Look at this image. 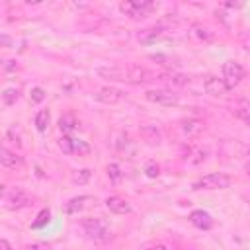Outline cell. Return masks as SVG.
Returning <instances> with one entry per match:
<instances>
[{"mask_svg":"<svg viewBox=\"0 0 250 250\" xmlns=\"http://www.w3.org/2000/svg\"><path fill=\"white\" fill-rule=\"evenodd\" d=\"M82 229L88 234V238H92L94 242H107L111 238V230L107 227V223L100 217H88L82 221Z\"/></svg>","mask_w":250,"mask_h":250,"instance_id":"obj_1","label":"cell"},{"mask_svg":"<svg viewBox=\"0 0 250 250\" xmlns=\"http://www.w3.org/2000/svg\"><path fill=\"white\" fill-rule=\"evenodd\" d=\"M230 186V178L223 172H211L199 180H195L191 184V189L199 191V189H225Z\"/></svg>","mask_w":250,"mask_h":250,"instance_id":"obj_2","label":"cell"},{"mask_svg":"<svg viewBox=\"0 0 250 250\" xmlns=\"http://www.w3.org/2000/svg\"><path fill=\"white\" fill-rule=\"evenodd\" d=\"M154 8H156V4L154 2H148V0H129V2H121L119 4V10L125 16L133 18V20H139V18L148 16Z\"/></svg>","mask_w":250,"mask_h":250,"instance_id":"obj_3","label":"cell"},{"mask_svg":"<svg viewBox=\"0 0 250 250\" xmlns=\"http://www.w3.org/2000/svg\"><path fill=\"white\" fill-rule=\"evenodd\" d=\"M59 148L64 154H76V156H86V154L92 152V146L86 141L74 139V137H68V135H62L59 139Z\"/></svg>","mask_w":250,"mask_h":250,"instance_id":"obj_4","label":"cell"},{"mask_svg":"<svg viewBox=\"0 0 250 250\" xmlns=\"http://www.w3.org/2000/svg\"><path fill=\"white\" fill-rule=\"evenodd\" d=\"M244 78V68L240 62L234 61H227L223 64V80L227 82L229 88H234L236 84H240V80Z\"/></svg>","mask_w":250,"mask_h":250,"instance_id":"obj_5","label":"cell"},{"mask_svg":"<svg viewBox=\"0 0 250 250\" xmlns=\"http://www.w3.org/2000/svg\"><path fill=\"white\" fill-rule=\"evenodd\" d=\"M145 98L152 104H158V105H176L180 102L178 94H174L172 90H164V88H156V90H146Z\"/></svg>","mask_w":250,"mask_h":250,"instance_id":"obj_6","label":"cell"},{"mask_svg":"<svg viewBox=\"0 0 250 250\" xmlns=\"http://www.w3.org/2000/svg\"><path fill=\"white\" fill-rule=\"evenodd\" d=\"M2 199H4V207L6 209H21V207H25L29 203V195L21 188H14L10 191H4Z\"/></svg>","mask_w":250,"mask_h":250,"instance_id":"obj_7","label":"cell"},{"mask_svg":"<svg viewBox=\"0 0 250 250\" xmlns=\"http://www.w3.org/2000/svg\"><path fill=\"white\" fill-rule=\"evenodd\" d=\"M203 90L209 94V96H215V98H221L225 96L230 88L227 86V82L223 78H217V76H207L203 80Z\"/></svg>","mask_w":250,"mask_h":250,"instance_id":"obj_8","label":"cell"},{"mask_svg":"<svg viewBox=\"0 0 250 250\" xmlns=\"http://www.w3.org/2000/svg\"><path fill=\"white\" fill-rule=\"evenodd\" d=\"M94 98H96L100 104L115 105V104L123 98V94H121V90H117V88H113V86H104V88H100V90L94 94Z\"/></svg>","mask_w":250,"mask_h":250,"instance_id":"obj_9","label":"cell"},{"mask_svg":"<svg viewBox=\"0 0 250 250\" xmlns=\"http://www.w3.org/2000/svg\"><path fill=\"white\" fill-rule=\"evenodd\" d=\"M105 207H107L111 213H115V215H129V213L133 211V207H131L123 197H119V195H109V197L105 199Z\"/></svg>","mask_w":250,"mask_h":250,"instance_id":"obj_10","label":"cell"},{"mask_svg":"<svg viewBox=\"0 0 250 250\" xmlns=\"http://www.w3.org/2000/svg\"><path fill=\"white\" fill-rule=\"evenodd\" d=\"M189 221H191L193 227H197V229H201V230H209V229L213 227V217H211L207 211H203V209L191 211V213H189Z\"/></svg>","mask_w":250,"mask_h":250,"instance_id":"obj_11","label":"cell"},{"mask_svg":"<svg viewBox=\"0 0 250 250\" xmlns=\"http://www.w3.org/2000/svg\"><path fill=\"white\" fill-rule=\"evenodd\" d=\"M98 74L109 80H123L129 82V70L121 68V66H109V68H98Z\"/></svg>","mask_w":250,"mask_h":250,"instance_id":"obj_12","label":"cell"},{"mask_svg":"<svg viewBox=\"0 0 250 250\" xmlns=\"http://www.w3.org/2000/svg\"><path fill=\"white\" fill-rule=\"evenodd\" d=\"M90 201H94V197H90V195H78V197H72V199H68V201H66L64 211H66L68 215L78 213V211H82Z\"/></svg>","mask_w":250,"mask_h":250,"instance_id":"obj_13","label":"cell"},{"mask_svg":"<svg viewBox=\"0 0 250 250\" xmlns=\"http://www.w3.org/2000/svg\"><path fill=\"white\" fill-rule=\"evenodd\" d=\"M0 162H2L4 168H16V166H21V156H18L16 152L2 146L0 148Z\"/></svg>","mask_w":250,"mask_h":250,"instance_id":"obj_14","label":"cell"},{"mask_svg":"<svg viewBox=\"0 0 250 250\" xmlns=\"http://www.w3.org/2000/svg\"><path fill=\"white\" fill-rule=\"evenodd\" d=\"M180 129H182L184 135L193 137V135L203 131V121H199V119H186V121L180 123Z\"/></svg>","mask_w":250,"mask_h":250,"instance_id":"obj_15","label":"cell"},{"mask_svg":"<svg viewBox=\"0 0 250 250\" xmlns=\"http://www.w3.org/2000/svg\"><path fill=\"white\" fill-rule=\"evenodd\" d=\"M141 137L148 143V145H158L162 141V135L160 131L154 127V125H143L141 127Z\"/></svg>","mask_w":250,"mask_h":250,"instance_id":"obj_16","label":"cell"},{"mask_svg":"<svg viewBox=\"0 0 250 250\" xmlns=\"http://www.w3.org/2000/svg\"><path fill=\"white\" fill-rule=\"evenodd\" d=\"M76 127H78V121H76V117H74L72 113L61 115V119H59V129H61L62 133H70V131H74Z\"/></svg>","mask_w":250,"mask_h":250,"instance_id":"obj_17","label":"cell"},{"mask_svg":"<svg viewBox=\"0 0 250 250\" xmlns=\"http://www.w3.org/2000/svg\"><path fill=\"white\" fill-rule=\"evenodd\" d=\"M160 33H162L160 27H150V29H143V31L137 35V39H139L141 43H152L156 37H160Z\"/></svg>","mask_w":250,"mask_h":250,"instance_id":"obj_18","label":"cell"},{"mask_svg":"<svg viewBox=\"0 0 250 250\" xmlns=\"http://www.w3.org/2000/svg\"><path fill=\"white\" fill-rule=\"evenodd\" d=\"M18 100H20V90H18V88L8 86V88L2 92V104H4V105H14Z\"/></svg>","mask_w":250,"mask_h":250,"instance_id":"obj_19","label":"cell"},{"mask_svg":"<svg viewBox=\"0 0 250 250\" xmlns=\"http://www.w3.org/2000/svg\"><path fill=\"white\" fill-rule=\"evenodd\" d=\"M236 115H238L246 125H250V102L238 100V102H236Z\"/></svg>","mask_w":250,"mask_h":250,"instance_id":"obj_20","label":"cell"},{"mask_svg":"<svg viewBox=\"0 0 250 250\" xmlns=\"http://www.w3.org/2000/svg\"><path fill=\"white\" fill-rule=\"evenodd\" d=\"M49 119H51V113H49V109H41V111H37V115H35V127H37V131H45L47 129V125H49Z\"/></svg>","mask_w":250,"mask_h":250,"instance_id":"obj_21","label":"cell"},{"mask_svg":"<svg viewBox=\"0 0 250 250\" xmlns=\"http://www.w3.org/2000/svg\"><path fill=\"white\" fill-rule=\"evenodd\" d=\"M90 178H92V172H90L88 168H82V170H74V172H72V182H74V184H80V186H82V184H86Z\"/></svg>","mask_w":250,"mask_h":250,"instance_id":"obj_22","label":"cell"},{"mask_svg":"<svg viewBox=\"0 0 250 250\" xmlns=\"http://www.w3.org/2000/svg\"><path fill=\"white\" fill-rule=\"evenodd\" d=\"M49 219H51V211L49 209H41L39 215H37V221H33L31 227L33 229H41V227H45L49 223Z\"/></svg>","mask_w":250,"mask_h":250,"instance_id":"obj_23","label":"cell"},{"mask_svg":"<svg viewBox=\"0 0 250 250\" xmlns=\"http://www.w3.org/2000/svg\"><path fill=\"white\" fill-rule=\"evenodd\" d=\"M160 78H164V80H170L172 84H178V86H184V84H188V76H184V74H176V72H168V74H162Z\"/></svg>","mask_w":250,"mask_h":250,"instance_id":"obj_24","label":"cell"},{"mask_svg":"<svg viewBox=\"0 0 250 250\" xmlns=\"http://www.w3.org/2000/svg\"><path fill=\"white\" fill-rule=\"evenodd\" d=\"M107 176H109L111 182H119L121 176H123V172H121V168L117 164H107Z\"/></svg>","mask_w":250,"mask_h":250,"instance_id":"obj_25","label":"cell"},{"mask_svg":"<svg viewBox=\"0 0 250 250\" xmlns=\"http://www.w3.org/2000/svg\"><path fill=\"white\" fill-rule=\"evenodd\" d=\"M43 100H45V90L39 88V86L31 88V102H33V104H39V102H43Z\"/></svg>","mask_w":250,"mask_h":250,"instance_id":"obj_26","label":"cell"},{"mask_svg":"<svg viewBox=\"0 0 250 250\" xmlns=\"http://www.w3.org/2000/svg\"><path fill=\"white\" fill-rule=\"evenodd\" d=\"M193 29H195V35H197L199 39H205V41H211V39H213V33H211L207 27H199V25H197V27H193Z\"/></svg>","mask_w":250,"mask_h":250,"instance_id":"obj_27","label":"cell"},{"mask_svg":"<svg viewBox=\"0 0 250 250\" xmlns=\"http://www.w3.org/2000/svg\"><path fill=\"white\" fill-rule=\"evenodd\" d=\"M145 172H146L148 178H156V176H158V166H156L154 162H148V164L145 166Z\"/></svg>","mask_w":250,"mask_h":250,"instance_id":"obj_28","label":"cell"},{"mask_svg":"<svg viewBox=\"0 0 250 250\" xmlns=\"http://www.w3.org/2000/svg\"><path fill=\"white\" fill-rule=\"evenodd\" d=\"M21 250H47L43 244H31V246H25V248H21Z\"/></svg>","mask_w":250,"mask_h":250,"instance_id":"obj_29","label":"cell"},{"mask_svg":"<svg viewBox=\"0 0 250 250\" xmlns=\"http://www.w3.org/2000/svg\"><path fill=\"white\" fill-rule=\"evenodd\" d=\"M0 250H12V246H10V242H8L6 238L0 240Z\"/></svg>","mask_w":250,"mask_h":250,"instance_id":"obj_30","label":"cell"},{"mask_svg":"<svg viewBox=\"0 0 250 250\" xmlns=\"http://www.w3.org/2000/svg\"><path fill=\"white\" fill-rule=\"evenodd\" d=\"M14 62H16V61H6V64H4V66H6V70H14V68H16V64H14Z\"/></svg>","mask_w":250,"mask_h":250,"instance_id":"obj_31","label":"cell"},{"mask_svg":"<svg viewBox=\"0 0 250 250\" xmlns=\"http://www.w3.org/2000/svg\"><path fill=\"white\" fill-rule=\"evenodd\" d=\"M148 250H168L164 244H156V246H152V248H148Z\"/></svg>","mask_w":250,"mask_h":250,"instance_id":"obj_32","label":"cell"},{"mask_svg":"<svg viewBox=\"0 0 250 250\" xmlns=\"http://www.w3.org/2000/svg\"><path fill=\"white\" fill-rule=\"evenodd\" d=\"M244 170H246V174H248V178H250V162L244 166Z\"/></svg>","mask_w":250,"mask_h":250,"instance_id":"obj_33","label":"cell"}]
</instances>
